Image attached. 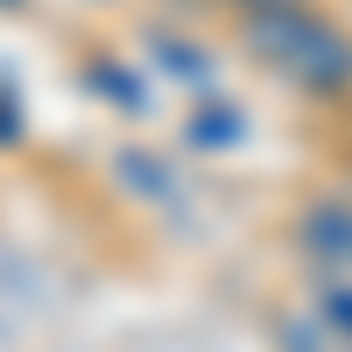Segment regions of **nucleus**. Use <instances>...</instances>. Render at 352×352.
<instances>
[{
  "label": "nucleus",
  "mask_w": 352,
  "mask_h": 352,
  "mask_svg": "<svg viewBox=\"0 0 352 352\" xmlns=\"http://www.w3.org/2000/svg\"><path fill=\"white\" fill-rule=\"evenodd\" d=\"M254 50L268 64H282L289 78H303V85H345L352 78V50L310 14H261L254 21Z\"/></svg>",
  "instance_id": "f257e3e1"
},
{
  "label": "nucleus",
  "mask_w": 352,
  "mask_h": 352,
  "mask_svg": "<svg viewBox=\"0 0 352 352\" xmlns=\"http://www.w3.org/2000/svg\"><path fill=\"white\" fill-rule=\"evenodd\" d=\"M310 247L331 254V261H352V212H317L310 219Z\"/></svg>",
  "instance_id": "f03ea898"
},
{
  "label": "nucleus",
  "mask_w": 352,
  "mask_h": 352,
  "mask_svg": "<svg viewBox=\"0 0 352 352\" xmlns=\"http://www.w3.org/2000/svg\"><path fill=\"white\" fill-rule=\"evenodd\" d=\"M324 303H331V317H338V324H345V338H352V289H331Z\"/></svg>",
  "instance_id": "7ed1b4c3"
}]
</instances>
